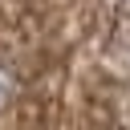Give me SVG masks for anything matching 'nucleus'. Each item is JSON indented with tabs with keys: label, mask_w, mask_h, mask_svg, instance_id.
Returning a JSON list of instances; mask_svg holds the SVG:
<instances>
[{
	"label": "nucleus",
	"mask_w": 130,
	"mask_h": 130,
	"mask_svg": "<svg viewBox=\"0 0 130 130\" xmlns=\"http://www.w3.org/2000/svg\"><path fill=\"white\" fill-rule=\"evenodd\" d=\"M16 89H20V81H16V69L0 61V110H8V102L16 98Z\"/></svg>",
	"instance_id": "obj_1"
}]
</instances>
